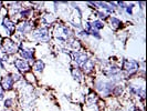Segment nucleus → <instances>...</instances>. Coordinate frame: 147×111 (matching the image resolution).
Returning <instances> with one entry per match:
<instances>
[{
  "instance_id": "f257e3e1",
  "label": "nucleus",
  "mask_w": 147,
  "mask_h": 111,
  "mask_svg": "<svg viewBox=\"0 0 147 111\" xmlns=\"http://www.w3.org/2000/svg\"><path fill=\"white\" fill-rule=\"evenodd\" d=\"M115 82L107 79H97L94 82V88L102 97H110L112 96L113 88L115 87Z\"/></svg>"
},
{
  "instance_id": "f03ea898",
  "label": "nucleus",
  "mask_w": 147,
  "mask_h": 111,
  "mask_svg": "<svg viewBox=\"0 0 147 111\" xmlns=\"http://www.w3.org/2000/svg\"><path fill=\"white\" fill-rule=\"evenodd\" d=\"M122 69L125 71L126 74L132 76L140 70V63H138V61L134 59H124L123 65H122Z\"/></svg>"
},
{
  "instance_id": "7ed1b4c3",
  "label": "nucleus",
  "mask_w": 147,
  "mask_h": 111,
  "mask_svg": "<svg viewBox=\"0 0 147 111\" xmlns=\"http://www.w3.org/2000/svg\"><path fill=\"white\" fill-rule=\"evenodd\" d=\"M32 38L36 41H39V42H49L50 41V32H49V29L45 28V27L37 28V29L32 32Z\"/></svg>"
},
{
  "instance_id": "20e7f679",
  "label": "nucleus",
  "mask_w": 147,
  "mask_h": 111,
  "mask_svg": "<svg viewBox=\"0 0 147 111\" xmlns=\"http://www.w3.org/2000/svg\"><path fill=\"white\" fill-rule=\"evenodd\" d=\"M2 51L5 52L6 54H13L18 51V44H16L13 40L9 39V38H6L2 40Z\"/></svg>"
},
{
  "instance_id": "39448f33",
  "label": "nucleus",
  "mask_w": 147,
  "mask_h": 111,
  "mask_svg": "<svg viewBox=\"0 0 147 111\" xmlns=\"http://www.w3.org/2000/svg\"><path fill=\"white\" fill-rule=\"evenodd\" d=\"M72 58H73L74 63L76 65V68H82V67L84 66L88 60H90L88 57V54H86L85 52L79 51V50L73 51V53H72Z\"/></svg>"
},
{
  "instance_id": "423d86ee",
  "label": "nucleus",
  "mask_w": 147,
  "mask_h": 111,
  "mask_svg": "<svg viewBox=\"0 0 147 111\" xmlns=\"http://www.w3.org/2000/svg\"><path fill=\"white\" fill-rule=\"evenodd\" d=\"M13 86H15V81L12 80L11 74H6V76H3L1 78V81H0L1 90H3V91H10V90L13 89Z\"/></svg>"
},
{
  "instance_id": "0eeeda50",
  "label": "nucleus",
  "mask_w": 147,
  "mask_h": 111,
  "mask_svg": "<svg viewBox=\"0 0 147 111\" xmlns=\"http://www.w3.org/2000/svg\"><path fill=\"white\" fill-rule=\"evenodd\" d=\"M32 29H33V22L29 20H23L17 26L18 32H20L21 35H28L31 32Z\"/></svg>"
},
{
  "instance_id": "6e6552de",
  "label": "nucleus",
  "mask_w": 147,
  "mask_h": 111,
  "mask_svg": "<svg viewBox=\"0 0 147 111\" xmlns=\"http://www.w3.org/2000/svg\"><path fill=\"white\" fill-rule=\"evenodd\" d=\"M15 67L19 70L20 74H28L30 72V65L28 63V61L21 59V58H18L15 60L13 62Z\"/></svg>"
},
{
  "instance_id": "1a4fd4ad",
  "label": "nucleus",
  "mask_w": 147,
  "mask_h": 111,
  "mask_svg": "<svg viewBox=\"0 0 147 111\" xmlns=\"http://www.w3.org/2000/svg\"><path fill=\"white\" fill-rule=\"evenodd\" d=\"M19 54L21 56V59L26 60V61H33L34 59V50L31 48H20L19 50Z\"/></svg>"
},
{
  "instance_id": "9d476101",
  "label": "nucleus",
  "mask_w": 147,
  "mask_h": 111,
  "mask_svg": "<svg viewBox=\"0 0 147 111\" xmlns=\"http://www.w3.org/2000/svg\"><path fill=\"white\" fill-rule=\"evenodd\" d=\"M2 27L5 28V30L7 31L9 35H13L16 26H15V23H13V21H12L10 18H8V17H5V18H3V20H2Z\"/></svg>"
},
{
  "instance_id": "9b49d317",
  "label": "nucleus",
  "mask_w": 147,
  "mask_h": 111,
  "mask_svg": "<svg viewBox=\"0 0 147 111\" xmlns=\"http://www.w3.org/2000/svg\"><path fill=\"white\" fill-rule=\"evenodd\" d=\"M71 74H72V77H73V79L75 81L78 82L84 81V76H83V72L80 70V68H72Z\"/></svg>"
},
{
  "instance_id": "f8f14e48",
  "label": "nucleus",
  "mask_w": 147,
  "mask_h": 111,
  "mask_svg": "<svg viewBox=\"0 0 147 111\" xmlns=\"http://www.w3.org/2000/svg\"><path fill=\"white\" fill-rule=\"evenodd\" d=\"M44 68H45V63H44L42 60H37L34 61L33 63V71L38 74H41L43 72Z\"/></svg>"
},
{
  "instance_id": "ddd939ff",
  "label": "nucleus",
  "mask_w": 147,
  "mask_h": 111,
  "mask_svg": "<svg viewBox=\"0 0 147 111\" xmlns=\"http://www.w3.org/2000/svg\"><path fill=\"white\" fill-rule=\"evenodd\" d=\"M54 20H55V18H54V16L52 15V14H44L42 16V18H41V22L43 25H47V26L52 25L54 22Z\"/></svg>"
},
{
  "instance_id": "4468645a",
  "label": "nucleus",
  "mask_w": 147,
  "mask_h": 111,
  "mask_svg": "<svg viewBox=\"0 0 147 111\" xmlns=\"http://www.w3.org/2000/svg\"><path fill=\"white\" fill-rule=\"evenodd\" d=\"M82 69H83V71H82V72H85V74H91V72L94 70V62H93L92 60H88V62H86L84 66L82 67Z\"/></svg>"
},
{
  "instance_id": "2eb2a0df",
  "label": "nucleus",
  "mask_w": 147,
  "mask_h": 111,
  "mask_svg": "<svg viewBox=\"0 0 147 111\" xmlns=\"http://www.w3.org/2000/svg\"><path fill=\"white\" fill-rule=\"evenodd\" d=\"M124 93V87L122 84H115V87L113 88L112 95L115 97H119Z\"/></svg>"
},
{
  "instance_id": "dca6fc26",
  "label": "nucleus",
  "mask_w": 147,
  "mask_h": 111,
  "mask_svg": "<svg viewBox=\"0 0 147 111\" xmlns=\"http://www.w3.org/2000/svg\"><path fill=\"white\" fill-rule=\"evenodd\" d=\"M110 22H111V27L113 29H118L122 26L121 20L118 18H116V17H110Z\"/></svg>"
},
{
  "instance_id": "f3484780",
  "label": "nucleus",
  "mask_w": 147,
  "mask_h": 111,
  "mask_svg": "<svg viewBox=\"0 0 147 111\" xmlns=\"http://www.w3.org/2000/svg\"><path fill=\"white\" fill-rule=\"evenodd\" d=\"M88 25H90L91 28L97 30V31L101 30L102 28H104V23L101 20H94V21H92L91 23H88Z\"/></svg>"
},
{
  "instance_id": "a211bd4d",
  "label": "nucleus",
  "mask_w": 147,
  "mask_h": 111,
  "mask_svg": "<svg viewBox=\"0 0 147 111\" xmlns=\"http://www.w3.org/2000/svg\"><path fill=\"white\" fill-rule=\"evenodd\" d=\"M15 99L13 98H6L3 100V108L5 109H11L15 106Z\"/></svg>"
},
{
  "instance_id": "6ab92c4d",
  "label": "nucleus",
  "mask_w": 147,
  "mask_h": 111,
  "mask_svg": "<svg viewBox=\"0 0 147 111\" xmlns=\"http://www.w3.org/2000/svg\"><path fill=\"white\" fill-rule=\"evenodd\" d=\"M32 14V9L31 8H28V9H23L19 12V15L21 16V18H28L29 16H31Z\"/></svg>"
},
{
  "instance_id": "aec40b11",
  "label": "nucleus",
  "mask_w": 147,
  "mask_h": 111,
  "mask_svg": "<svg viewBox=\"0 0 147 111\" xmlns=\"http://www.w3.org/2000/svg\"><path fill=\"white\" fill-rule=\"evenodd\" d=\"M133 8H134V5H133V3H131V5H126V7L124 10L126 11L127 15L133 16Z\"/></svg>"
},
{
  "instance_id": "412c9836",
  "label": "nucleus",
  "mask_w": 147,
  "mask_h": 111,
  "mask_svg": "<svg viewBox=\"0 0 147 111\" xmlns=\"http://www.w3.org/2000/svg\"><path fill=\"white\" fill-rule=\"evenodd\" d=\"M27 82H30V83H34L36 82V77H34V74H30L28 72L27 74Z\"/></svg>"
},
{
  "instance_id": "4be33fe9",
  "label": "nucleus",
  "mask_w": 147,
  "mask_h": 111,
  "mask_svg": "<svg viewBox=\"0 0 147 111\" xmlns=\"http://www.w3.org/2000/svg\"><path fill=\"white\" fill-rule=\"evenodd\" d=\"M11 77H12V80L15 81V83L22 80V77L19 74H11Z\"/></svg>"
},
{
  "instance_id": "5701e85b",
  "label": "nucleus",
  "mask_w": 147,
  "mask_h": 111,
  "mask_svg": "<svg viewBox=\"0 0 147 111\" xmlns=\"http://www.w3.org/2000/svg\"><path fill=\"white\" fill-rule=\"evenodd\" d=\"M96 14L98 15V18H101V19H105V18L107 17V14H106V12H103V11H97Z\"/></svg>"
},
{
  "instance_id": "b1692460",
  "label": "nucleus",
  "mask_w": 147,
  "mask_h": 111,
  "mask_svg": "<svg viewBox=\"0 0 147 111\" xmlns=\"http://www.w3.org/2000/svg\"><path fill=\"white\" fill-rule=\"evenodd\" d=\"M127 111H140V110L138 109V107H137V106L133 104V106H131V107L127 109Z\"/></svg>"
},
{
  "instance_id": "393cba45",
  "label": "nucleus",
  "mask_w": 147,
  "mask_h": 111,
  "mask_svg": "<svg viewBox=\"0 0 147 111\" xmlns=\"http://www.w3.org/2000/svg\"><path fill=\"white\" fill-rule=\"evenodd\" d=\"M5 99H6V97H5V91L0 89V102H1V101H3Z\"/></svg>"
},
{
  "instance_id": "a878e982",
  "label": "nucleus",
  "mask_w": 147,
  "mask_h": 111,
  "mask_svg": "<svg viewBox=\"0 0 147 111\" xmlns=\"http://www.w3.org/2000/svg\"><path fill=\"white\" fill-rule=\"evenodd\" d=\"M3 111H10V109H5Z\"/></svg>"
},
{
  "instance_id": "bb28decb",
  "label": "nucleus",
  "mask_w": 147,
  "mask_h": 111,
  "mask_svg": "<svg viewBox=\"0 0 147 111\" xmlns=\"http://www.w3.org/2000/svg\"><path fill=\"white\" fill-rule=\"evenodd\" d=\"M2 5H3V3H2V2H0V8H1V6H2Z\"/></svg>"
},
{
  "instance_id": "cd10ccee",
  "label": "nucleus",
  "mask_w": 147,
  "mask_h": 111,
  "mask_svg": "<svg viewBox=\"0 0 147 111\" xmlns=\"http://www.w3.org/2000/svg\"><path fill=\"white\" fill-rule=\"evenodd\" d=\"M114 111H119V110H114Z\"/></svg>"
}]
</instances>
